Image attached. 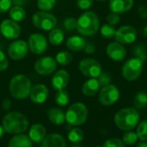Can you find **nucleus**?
I'll list each match as a JSON object with an SVG mask.
<instances>
[{"instance_id": "2f4dec72", "label": "nucleus", "mask_w": 147, "mask_h": 147, "mask_svg": "<svg viewBox=\"0 0 147 147\" xmlns=\"http://www.w3.org/2000/svg\"><path fill=\"white\" fill-rule=\"evenodd\" d=\"M115 28L114 27V25H111L109 23L108 24H104L102 28H101V34L104 37V38H113L115 34Z\"/></svg>"}, {"instance_id": "79ce46f5", "label": "nucleus", "mask_w": 147, "mask_h": 147, "mask_svg": "<svg viewBox=\"0 0 147 147\" xmlns=\"http://www.w3.org/2000/svg\"><path fill=\"white\" fill-rule=\"evenodd\" d=\"M84 50L85 51L86 53H90H90H93L95 52V46L93 44H91V43H88V44L85 43V46L84 47Z\"/></svg>"}, {"instance_id": "f8f14e48", "label": "nucleus", "mask_w": 147, "mask_h": 147, "mask_svg": "<svg viewBox=\"0 0 147 147\" xmlns=\"http://www.w3.org/2000/svg\"><path fill=\"white\" fill-rule=\"evenodd\" d=\"M115 38L121 44L133 43L137 38V30L132 26H123L115 32Z\"/></svg>"}, {"instance_id": "cd10ccee", "label": "nucleus", "mask_w": 147, "mask_h": 147, "mask_svg": "<svg viewBox=\"0 0 147 147\" xmlns=\"http://www.w3.org/2000/svg\"><path fill=\"white\" fill-rule=\"evenodd\" d=\"M134 105L136 109H142L147 105V94L145 92H139L134 99Z\"/></svg>"}, {"instance_id": "c03bdc74", "label": "nucleus", "mask_w": 147, "mask_h": 147, "mask_svg": "<svg viewBox=\"0 0 147 147\" xmlns=\"http://www.w3.org/2000/svg\"><path fill=\"white\" fill-rule=\"evenodd\" d=\"M28 0H12V3L17 5V6H22L27 3Z\"/></svg>"}, {"instance_id": "0eeeda50", "label": "nucleus", "mask_w": 147, "mask_h": 147, "mask_svg": "<svg viewBox=\"0 0 147 147\" xmlns=\"http://www.w3.org/2000/svg\"><path fill=\"white\" fill-rule=\"evenodd\" d=\"M34 25L42 30L48 31L52 30L57 25V18L47 11H39L33 16Z\"/></svg>"}, {"instance_id": "423d86ee", "label": "nucleus", "mask_w": 147, "mask_h": 147, "mask_svg": "<svg viewBox=\"0 0 147 147\" xmlns=\"http://www.w3.org/2000/svg\"><path fill=\"white\" fill-rule=\"evenodd\" d=\"M143 61L138 58L128 59L122 66V75L127 81H134L141 75Z\"/></svg>"}, {"instance_id": "c9c22d12", "label": "nucleus", "mask_w": 147, "mask_h": 147, "mask_svg": "<svg viewBox=\"0 0 147 147\" xmlns=\"http://www.w3.org/2000/svg\"><path fill=\"white\" fill-rule=\"evenodd\" d=\"M97 80L100 84V86H105V85H108L110 84V81H111V78L109 76V73H106V72H102L97 78Z\"/></svg>"}, {"instance_id": "a18cd8bd", "label": "nucleus", "mask_w": 147, "mask_h": 147, "mask_svg": "<svg viewBox=\"0 0 147 147\" xmlns=\"http://www.w3.org/2000/svg\"><path fill=\"white\" fill-rule=\"evenodd\" d=\"M138 147H147V141H142L137 144Z\"/></svg>"}, {"instance_id": "473e14b6", "label": "nucleus", "mask_w": 147, "mask_h": 147, "mask_svg": "<svg viewBox=\"0 0 147 147\" xmlns=\"http://www.w3.org/2000/svg\"><path fill=\"white\" fill-rule=\"evenodd\" d=\"M138 140H139L138 135L134 132H127V133H126L123 135V139H122L124 144L127 145V146L134 145L138 141Z\"/></svg>"}, {"instance_id": "49530a36", "label": "nucleus", "mask_w": 147, "mask_h": 147, "mask_svg": "<svg viewBox=\"0 0 147 147\" xmlns=\"http://www.w3.org/2000/svg\"><path fill=\"white\" fill-rule=\"evenodd\" d=\"M4 133H5V130H4V128H3V126H0V140L3 138Z\"/></svg>"}, {"instance_id": "bb28decb", "label": "nucleus", "mask_w": 147, "mask_h": 147, "mask_svg": "<svg viewBox=\"0 0 147 147\" xmlns=\"http://www.w3.org/2000/svg\"><path fill=\"white\" fill-rule=\"evenodd\" d=\"M69 101H70V96L66 90H65L64 89L58 90L55 96V102L59 106L65 107L69 103Z\"/></svg>"}, {"instance_id": "7c9ffc66", "label": "nucleus", "mask_w": 147, "mask_h": 147, "mask_svg": "<svg viewBox=\"0 0 147 147\" xmlns=\"http://www.w3.org/2000/svg\"><path fill=\"white\" fill-rule=\"evenodd\" d=\"M136 134L140 140L147 141V120L141 121L139 124Z\"/></svg>"}, {"instance_id": "c756f323", "label": "nucleus", "mask_w": 147, "mask_h": 147, "mask_svg": "<svg viewBox=\"0 0 147 147\" xmlns=\"http://www.w3.org/2000/svg\"><path fill=\"white\" fill-rule=\"evenodd\" d=\"M72 60V56L68 52H60L56 55V62L61 65H66Z\"/></svg>"}, {"instance_id": "f257e3e1", "label": "nucleus", "mask_w": 147, "mask_h": 147, "mask_svg": "<svg viewBox=\"0 0 147 147\" xmlns=\"http://www.w3.org/2000/svg\"><path fill=\"white\" fill-rule=\"evenodd\" d=\"M140 118V113L136 109H123L115 114V123L119 129L123 131H130L137 127Z\"/></svg>"}, {"instance_id": "5701e85b", "label": "nucleus", "mask_w": 147, "mask_h": 147, "mask_svg": "<svg viewBox=\"0 0 147 147\" xmlns=\"http://www.w3.org/2000/svg\"><path fill=\"white\" fill-rule=\"evenodd\" d=\"M66 46L72 51H81L85 46V40L81 36L73 35L67 40Z\"/></svg>"}, {"instance_id": "39448f33", "label": "nucleus", "mask_w": 147, "mask_h": 147, "mask_svg": "<svg viewBox=\"0 0 147 147\" xmlns=\"http://www.w3.org/2000/svg\"><path fill=\"white\" fill-rule=\"evenodd\" d=\"M88 118V109L84 103L76 102L70 106L66 114L65 121L71 126L84 124Z\"/></svg>"}, {"instance_id": "f704fd0d", "label": "nucleus", "mask_w": 147, "mask_h": 147, "mask_svg": "<svg viewBox=\"0 0 147 147\" xmlns=\"http://www.w3.org/2000/svg\"><path fill=\"white\" fill-rule=\"evenodd\" d=\"M103 147H124L125 144L123 142V140L117 139V138H114V139H109L104 144Z\"/></svg>"}, {"instance_id": "7ed1b4c3", "label": "nucleus", "mask_w": 147, "mask_h": 147, "mask_svg": "<svg viewBox=\"0 0 147 147\" xmlns=\"http://www.w3.org/2000/svg\"><path fill=\"white\" fill-rule=\"evenodd\" d=\"M100 22L96 13L86 11L77 20V30L82 35H93L99 29Z\"/></svg>"}, {"instance_id": "a19ab883", "label": "nucleus", "mask_w": 147, "mask_h": 147, "mask_svg": "<svg viewBox=\"0 0 147 147\" xmlns=\"http://www.w3.org/2000/svg\"><path fill=\"white\" fill-rule=\"evenodd\" d=\"M77 4L81 9H88L93 4V0H77Z\"/></svg>"}, {"instance_id": "393cba45", "label": "nucleus", "mask_w": 147, "mask_h": 147, "mask_svg": "<svg viewBox=\"0 0 147 147\" xmlns=\"http://www.w3.org/2000/svg\"><path fill=\"white\" fill-rule=\"evenodd\" d=\"M49 42L52 45L59 46L62 43L64 40V33L59 28H53L49 34Z\"/></svg>"}, {"instance_id": "37998d69", "label": "nucleus", "mask_w": 147, "mask_h": 147, "mask_svg": "<svg viewBox=\"0 0 147 147\" xmlns=\"http://www.w3.org/2000/svg\"><path fill=\"white\" fill-rule=\"evenodd\" d=\"M10 104H11V102H10V100H9V99H8V98L3 99V103H2L3 108V109H4V110H8V109H9V107H10Z\"/></svg>"}, {"instance_id": "2eb2a0df", "label": "nucleus", "mask_w": 147, "mask_h": 147, "mask_svg": "<svg viewBox=\"0 0 147 147\" xmlns=\"http://www.w3.org/2000/svg\"><path fill=\"white\" fill-rule=\"evenodd\" d=\"M106 51H107V54L109 55V57L115 61L123 60L127 53L125 47L121 45V43L118 41L111 42L110 44H109Z\"/></svg>"}, {"instance_id": "58836bf2", "label": "nucleus", "mask_w": 147, "mask_h": 147, "mask_svg": "<svg viewBox=\"0 0 147 147\" xmlns=\"http://www.w3.org/2000/svg\"><path fill=\"white\" fill-rule=\"evenodd\" d=\"M12 5V0H0V13L8 11Z\"/></svg>"}, {"instance_id": "dca6fc26", "label": "nucleus", "mask_w": 147, "mask_h": 147, "mask_svg": "<svg viewBox=\"0 0 147 147\" xmlns=\"http://www.w3.org/2000/svg\"><path fill=\"white\" fill-rule=\"evenodd\" d=\"M30 99L33 102L36 104L43 103L48 96V90L44 84H36L34 87L31 89L30 92Z\"/></svg>"}, {"instance_id": "9d476101", "label": "nucleus", "mask_w": 147, "mask_h": 147, "mask_svg": "<svg viewBox=\"0 0 147 147\" xmlns=\"http://www.w3.org/2000/svg\"><path fill=\"white\" fill-rule=\"evenodd\" d=\"M0 31L2 34L9 40L16 39L21 34V27L17 22L14 20L6 19L3 20L0 25Z\"/></svg>"}, {"instance_id": "1a4fd4ad", "label": "nucleus", "mask_w": 147, "mask_h": 147, "mask_svg": "<svg viewBox=\"0 0 147 147\" xmlns=\"http://www.w3.org/2000/svg\"><path fill=\"white\" fill-rule=\"evenodd\" d=\"M80 71L87 78H96L102 73V66L98 61L93 59H84L79 63Z\"/></svg>"}, {"instance_id": "ddd939ff", "label": "nucleus", "mask_w": 147, "mask_h": 147, "mask_svg": "<svg viewBox=\"0 0 147 147\" xmlns=\"http://www.w3.org/2000/svg\"><path fill=\"white\" fill-rule=\"evenodd\" d=\"M28 47L34 54H41L47 48V41L44 35L40 34H33L28 39Z\"/></svg>"}, {"instance_id": "a211bd4d", "label": "nucleus", "mask_w": 147, "mask_h": 147, "mask_svg": "<svg viewBox=\"0 0 147 147\" xmlns=\"http://www.w3.org/2000/svg\"><path fill=\"white\" fill-rule=\"evenodd\" d=\"M134 5V0H110L109 9L111 12L118 14L125 13L131 9Z\"/></svg>"}, {"instance_id": "9b49d317", "label": "nucleus", "mask_w": 147, "mask_h": 147, "mask_svg": "<svg viewBox=\"0 0 147 147\" xmlns=\"http://www.w3.org/2000/svg\"><path fill=\"white\" fill-rule=\"evenodd\" d=\"M57 68V62L53 57H43L39 59L35 65V71L40 75H49L55 71Z\"/></svg>"}, {"instance_id": "de8ad7c7", "label": "nucleus", "mask_w": 147, "mask_h": 147, "mask_svg": "<svg viewBox=\"0 0 147 147\" xmlns=\"http://www.w3.org/2000/svg\"><path fill=\"white\" fill-rule=\"evenodd\" d=\"M98 1H106V0H98Z\"/></svg>"}, {"instance_id": "6ab92c4d", "label": "nucleus", "mask_w": 147, "mask_h": 147, "mask_svg": "<svg viewBox=\"0 0 147 147\" xmlns=\"http://www.w3.org/2000/svg\"><path fill=\"white\" fill-rule=\"evenodd\" d=\"M46 134H47V131L44 126L41 124L36 123V124H34L30 127L28 137L30 138L32 142L41 143L46 137Z\"/></svg>"}, {"instance_id": "4468645a", "label": "nucleus", "mask_w": 147, "mask_h": 147, "mask_svg": "<svg viewBox=\"0 0 147 147\" xmlns=\"http://www.w3.org/2000/svg\"><path fill=\"white\" fill-rule=\"evenodd\" d=\"M28 48V45L24 40H16L9 46L8 53L12 59L20 60L27 55Z\"/></svg>"}, {"instance_id": "c85d7f7f", "label": "nucleus", "mask_w": 147, "mask_h": 147, "mask_svg": "<svg viewBox=\"0 0 147 147\" xmlns=\"http://www.w3.org/2000/svg\"><path fill=\"white\" fill-rule=\"evenodd\" d=\"M68 139L71 142L78 144L84 140V132L78 127L72 128L68 134Z\"/></svg>"}, {"instance_id": "412c9836", "label": "nucleus", "mask_w": 147, "mask_h": 147, "mask_svg": "<svg viewBox=\"0 0 147 147\" xmlns=\"http://www.w3.org/2000/svg\"><path fill=\"white\" fill-rule=\"evenodd\" d=\"M99 88H100V84L97 78H90L84 84L82 87V91L84 95L87 96H92L98 92Z\"/></svg>"}, {"instance_id": "4c0bfd02", "label": "nucleus", "mask_w": 147, "mask_h": 147, "mask_svg": "<svg viewBox=\"0 0 147 147\" xmlns=\"http://www.w3.org/2000/svg\"><path fill=\"white\" fill-rule=\"evenodd\" d=\"M120 20H121V17H120L119 14H118V13H115V12H111V13L108 16V17H107L108 22H109V24H111V25H115V24H117V23L120 22Z\"/></svg>"}, {"instance_id": "20e7f679", "label": "nucleus", "mask_w": 147, "mask_h": 147, "mask_svg": "<svg viewBox=\"0 0 147 147\" xmlns=\"http://www.w3.org/2000/svg\"><path fill=\"white\" fill-rule=\"evenodd\" d=\"M31 82L25 75H16L10 80L9 92L16 99H25L31 92Z\"/></svg>"}, {"instance_id": "b1692460", "label": "nucleus", "mask_w": 147, "mask_h": 147, "mask_svg": "<svg viewBox=\"0 0 147 147\" xmlns=\"http://www.w3.org/2000/svg\"><path fill=\"white\" fill-rule=\"evenodd\" d=\"M49 121L55 125H62L65 121V114L59 109H52L48 112Z\"/></svg>"}, {"instance_id": "a878e982", "label": "nucleus", "mask_w": 147, "mask_h": 147, "mask_svg": "<svg viewBox=\"0 0 147 147\" xmlns=\"http://www.w3.org/2000/svg\"><path fill=\"white\" fill-rule=\"evenodd\" d=\"M9 16L12 20L16 22L22 21L26 16L25 10L22 8V6H14L9 9Z\"/></svg>"}, {"instance_id": "f03ea898", "label": "nucleus", "mask_w": 147, "mask_h": 147, "mask_svg": "<svg viewBox=\"0 0 147 147\" xmlns=\"http://www.w3.org/2000/svg\"><path fill=\"white\" fill-rule=\"evenodd\" d=\"M28 121L24 115L14 111L7 114L3 119V127L9 134H22L28 129Z\"/></svg>"}, {"instance_id": "4be33fe9", "label": "nucleus", "mask_w": 147, "mask_h": 147, "mask_svg": "<svg viewBox=\"0 0 147 147\" xmlns=\"http://www.w3.org/2000/svg\"><path fill=\"white\" fill-rule=\"evenodd\" d=\"M32 145V140L25 134H16L9 142V147H31Z\"/></svg>"}, {"instance_id": "ea45409f", "label": "nucleus", "mask_w": 147, "mask_h": 147, "mask_svg": "<svg viewBox=\"0 0 147 147\" xmlns=\"http://www.w3.org/2000/svg\"><path fill=\"white\" fill-rule=\"evenodd\" d=\"M8 59L3 51L0 50V71H3L8 68Z\"/></svg>"}, {"instance_id": "aec40b11", "label": "nucleus", "mask_w": 147, "mask_h": 147, "mask_svg": "<svg viewBox=\"0 0 147 147\" xmlns=\"http://www.w3.org/2000/svg\"><path fill=\"white\" fill-rule=\"evenodd\" d=\"M42 147H65L66 141L64 137L57 134H52L45 137L41 142Z\"/></svg>"}, {"instance_id": "6e6552de", "label": "nucleus", "mask_w": 147, "mask_h": 147, "mask_svg": "<svg viewBox=\"0 0 147 147\" xmlns=\"http://www.w3.org/2000/svg\"><path fill=\"white\" fill-rule=\"evenodd\" d=\"M120 97V91L116 86L108 84L102 87L99 92V102L104 106H109L115 103Z\"/></svg>"}, {"instance_id": "f3484780", "label": "nucleus", "mask_w": 147, "mask_h": 147, "mask_svg": "<svg viewBox=\"0 0 147 147\" xmlns=\"http://www.w3.org/2000/svg\"><path fill=\"white\" fill-rule=\"evenodd\" d=\"M69 81H70L69 73L65 70H59L53 75L52 79V85L54 90H59L65 89L68 85Z\"/></svg>"}, {"instance_id": "e433bc0d", "label": "nucleus", "mask_w": 147, "mask_h": 147, "mask_svg": "<svg viewBox=\"0 0 147 147\" xmlns=\"http://www.w3.org/2000/svg\"><path fill=\"white\" fill-rule=\"evenodd\" d=\"M64 25L68 31H73L77 28V20L73 17H68L65 20Z\"/></svg>"}, {"instance_id": "72a5a7b5", "label": "nucleus", "mask_w": 147, "mask_h": 147, "mask_svg": "<svg viewBox=\"0 0 147 147\" xmlns=\"http://www.w3.org/2000/svg\"><path fill=\"white\" fill-rule=\"evenodd\" d=\"M56 3V0H37L38 8L44 11H48L53 8Z\"/></svg>"}]
</instances>
